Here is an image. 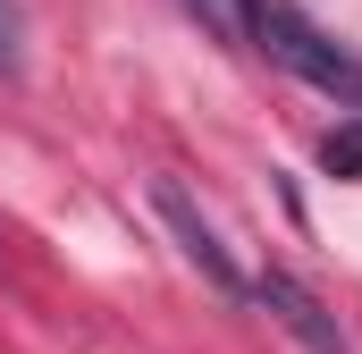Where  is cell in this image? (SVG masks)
Returning <instances> with one entry per match:
<instances>
[{"label":"cell","mask_w":362,"mask_h":354,"mask_svg":"<svg viewBox=\"0 0 362 354\" xmlns=\"http://www.w3.org/2000/svg\"><path fill=\"white\" fill-rule=\"evenodd\" d=\"M253 42L270 51L278 68H295L303 85H320L329 101H346V110H362V59L354 51H337L295 0H262V17H253Z\"/></svg>","instance_id":"cell-1"},{"label":"cell","mask_w":362,"mask_h":354,"mask_svg":"<svg viewBox=\"0 0 362 354\" xmlns=\"http://www.w3.org/2000/svg\"><path fill=\"white\" fill-rule=\"evenodd\" d=\"M152 211H160V228L177 236V253H185L194 270H202V278H211L219 295H253V287H245V270L228 262V245H219V228H211V219L194 211V194H185L177 177H152Z\"/></svg>","instance_id":"cell-2"},{"label":"cell","mask_w":362,"mask_h":354,"mask_svg":"<svg viewBox=\"0 0 362 354\" xmlns=\"http://www.w3.org/2000/svg\"><path fill=\"white\" fill-rule=\"evenodd\" d=\"M253 304H262L303 354H354V346H346V329H337V312H329L295 270H262V278H253Z\"/></svg>","instance_id":"cell-3"},{"label":"cell","mask_w":362,"mask_h":354,"mask_svg":"<svg viewBox=\"0 0 362 354\" xmlns=\"http://www.w3.org/2000/svg\"><path fill=\"white\" fill-rule=\"evenodd\" d=\"M185 8H194L219 42H236V51L253 42V17H262V0H185Z\"/></svg>","instance_id":"cell-4"},{"label":"cell","mask_w":362,"mask_h":354,"mask_svg":"<svg viewBox=\"0 0 362 354\" xmlns=\"http://www.w3.org/2000/svg\"><path fill=\"white\" fill-rule=\"evenodd\" d=\"M320 161H329V177H362V118H354V127H329Z\"/></svg>","instance_id":"cell-5"},{"label":"cell","mask_w":362,"mask_h":354,"mask_svg":"<svg viewBox=\"0 0 362 354\" xmlns=\"http://www.w3.org/2000/svg\"><path fill=\"white\" fill-rule=\"evenodd\" d=\"M17 68H25V8L0 0V76H17Z\"/></svg>","instance_id":"cell-6"}]
</instances>
